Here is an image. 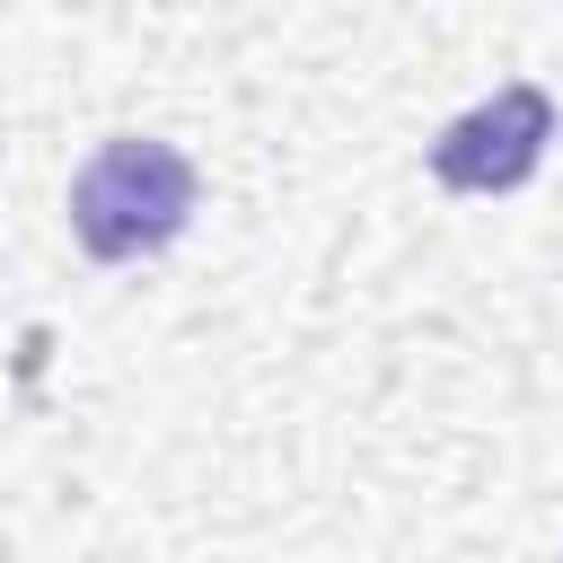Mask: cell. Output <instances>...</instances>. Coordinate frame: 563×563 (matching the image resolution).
Listing matches in <instances>:
<instances>
[{
  "label": "cell",
  "instance_id": "6da1fadb",
  "mask_svg": "<svg viewBox=\"0 0 563 563\" xmlns=\"http://www.w3.org/2000/svg\"><path fill=\"white\" fill-rule=\"evenodd\" d=\"M202 211V167L158 132H114L70 176V238L97 264H141L176 246Z\"/></svg>",
  "mask_w": 563,
  "mask_h": 563
},
{
  "label": "cell",
  "instance_id": "7a4b0ae2",
  "mask_svg": "<svg viewBox=\"0 0 563 563\" xmlns=\"http://www.w3.org/2000/svg\"><path fill=\"white\" fill-rule=\"evenodd\" d=\"M554 123H563V114H554V97H545L537 79H501L484 106H466L457 123L431 132V176H440L449 194H466V202L519 194V185L545 167Z\"/></svg>",
  "mask_w": 563,
  "mask_h": 563
}]
</instances>
